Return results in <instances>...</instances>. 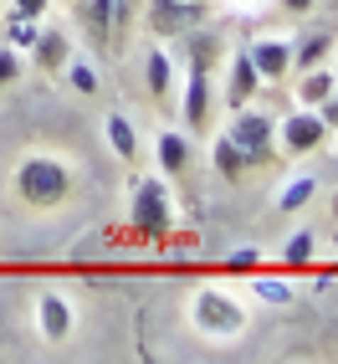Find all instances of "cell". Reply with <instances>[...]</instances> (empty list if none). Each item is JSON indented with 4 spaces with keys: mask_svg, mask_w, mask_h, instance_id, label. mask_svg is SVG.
<instances>
[{
    "mask_svg": "<svg viewBox=\"0 0 338 364\" xmlns=\"http://www.w3.org/2000/svg\"><path fill=\"white\" fill-rule=\"evenodd\" d=\"M190 323L205 338H215V344H236L251 318H246V308H241L236 293H226V287H200V293L190 298Z\"/></svg>",
    "mask_w": 338,
    "mask_h": 364,
    "instance_id": "obj_1",
    "label": "cell"
},
{
    "mask_svg": "<svg viewBox=\"0 0 338 364\" xmlns=\"http://www.w3.org/2000/svg\"><path fill=\"white\" fill-rule=\"evenodd\" d=\"M16 190H21V200H26V205L52 210V205H62V200H67L72 175H67V164H62V159L31 154V159H21V164H16Z\"/></svg>",
    "mask_w": 338,
    "mask_h": 364,
    "instance_id": "obj_2",
    "label": "cell"
},
{
    "mask_svg": "<svg viewBox=\"0 0 338 364\" xmlns=\"http://www.w3.org/2000/svg\"><path fill=\"white\" fill-rule=\"evenodd\" d=\"M129 215L138 231L149 236H169V226H175V200H169V185L164 180H138L133 185V200H129Z\"/></svg>",
    "mask_w": 338,
    "mask_h": 364,
    "instance_id": "obj_3",
    "label": "cell"
},
{
    "mask_svg": "<svg viewBox=\"0 0 338 364\" xmlns=\"http://www.w3.org/2000/svg\"><path fill=\"white\" fill-rule=\"evenodd\" d=\"M226 139L241 149V159L246 164H261L272 149H277V124L267 113H256L251 103L246 108H236V118H231V129H226Z\"/></svg>",
    "mask_w": 338,
    "mask_h": 364,
    "instance_id": "obj_4",
    "label": "cell"
},
{
    "mask_svg": "<svg viewBox=\"0 0 338 364\" xmlns=\"http://www.w3.org/2000/svg\"><path fill=\"white\" fill-rule=\"evenodd\" d=\"M215 52L210 41H195V62H190V87H185V129L200 134L210 124V72H205V57Z\"/></svg>",
    "mask_w": 338,
    "mask_h": 364,
    "instance_id": "obj_5",
    "label": "cell"
},
{
    "mask_svg": "<svg viewBox=\"0 0 338 364\" xmlns=\"http://www.w3.org/2000/svg\"><path fill=\"white\" fill-rule=\"evenodd\" d=\"M323 118L318 113H312V108H298V113H287V124L277 129V144H282V154H312V149H318V144H323Z\"/></svg>",
    "mask_w": 338,
    "mask_h": 364,
    "instance_id": "obj_6",
    "label": "cell"
},
{
    "mask_svg": "<svg viewBox=\"0 0 338 364\" xmlns=\"http://www.w3.org/2000/svg\"><path fill=\"white\" fill-rule=\"evenodd\" d=\"M246 57L251 67L261 72V82H282L287 72H293V41H282V36H261L246 46Z\"/></svg>",
    "mask_w": 338,
    "mask_h": 364,
    "instance_id": "obj_7",
    "label": "cell"
},
{
    "mask_svg": "<svg viewBox=\"0 0 338 364\" xmlns=\"http://www.w3.org/2000/svg\"><path fill=\"white\" fill-rule=\"evenodd\" d=\"M36 328L46 344H67L72 338V303L62 293H41L36 298Z\"/></svg>",
    "mask_w": 338,
    "mask_h": 364,
    "instance_id": "obj_8",
    "label": "cell"
},
{
    "mask_svg": "<svg viewBox=\"0 0 338 364\" xmlns=\"http://www.w3.org/2000/svg\"><path fill=\"white\" fill-rule=\"evenodd\" d=\"M200 21V0H154L149 6V26L159 36H180Z\"/></svg>",
    "mask_w": 338,
    "mask_h": 364,
    "instance_id": "obj_9",
    "label": "cell"
},
{
    "mask_svg": "<svg viewBox=\"0 0 338 364\" xmlns=\"http://www.w3.org/2000/svg\"><path fill=\"white\" fill-rule=\"evenodd\" d=\"M256 92H261V72L251 67L246 52H236V62H231V82H226V103H231V108H246Z\"/></svg>",
    "mask_w": 338,
    "mask_h": 364,
    "instance_id": "obj_10",
    "label": "cell"
},
{
    "mask_svg": "<svg viewBox=\"0 0 338 364\" xmlns=\"http://www.w3.org/2000/svg\"><path fill=\"white\" fill-rule=\"evenodd\" d=\"M31 52H36V67L41 72H62L67 67V36L62 31H36Z\"/></svg>",
    "mask_w": 338,
    "mask_h": 364,
    "instance_id": "obj_11",
    "label": "cell"
},
{
    "mask_svg": "<svg viewBox=\"0 0 338 364\" xmlns=\"http://www.w3.org/2000/svg\"><path fill=\"white\" fill-rule=\"evenodd\" d=\"M210 164H215V175H221V180H241V175H246V159H241V149H236V144L221 134V139H215L210 144Z\"/></svg>",
    "mask_w": 338,
    "mask_h": 364,
    "instance_id": "obj_12",
    "label": "cell"
},
{
    "mask_svg": "<svg viewBox=\"0 0 338 364\" xmlns=\"http://www.w3.org/2000/svg\"><path fill=\"white\" fill-rule=\"evenodd\" d=\"M154 154H159V169H164V175H180V169L190 164V144H185V134H159Z\"/></svg>",
    "mask_w": 338,
    "mask_h": 364,
    "instance_id": "obj_13",
    "label": "cell"
},
{
    "mask_svg": "<svg viewBox=\"0 0 338 364\" xmlns=\"http://www.w3.org/2000/svg\"><path fill=\"white\" fill-rule=\"evenodd\" d=\"M103 129H108V144H113L118 159H133V154H138V134H133V124H129L124 113H108Z\"/></svg>",
    "mask_w": 338,
    "mask_h": 364,
    "instance_id": "obj_14",
    "label": "cell"
},
{
    "mask_svg": "<svg viewBox=\"0 0 338 364\" xmlns=\"http://www.w3.org/2000/svg\"><path fill=\"white\" fill-rule=\"evenodd\" d=\"M246 277H251V298H261V303H293L298 298V287L287 277H261V272H246Z\"/></svg>",
    "mask_w": 338,
    "mask_h": 364,
    "instance_id": "obj_15",
    "label": "cell"
},
{
    "mask_svg": "<svg viewBox=\"0 0 338 364\" xmlns=\"http://www.w3.org/2000/svg\"><path fill=\"white\" fill-rule=\"evenodd\" d=\"M312 196H318V180H312V175H298V180H287V185L277 190V210H302Z\"/></svg>",
    "mask_w": 338,
    "mask_h": 364,
    "instance_id": "obj_16",
    "label": "cell"
},
{
    "mask_svg": "<svg viewBox=\"0 0 338 364\" xmlns=\"http://www.w3.org/2000/svg\"><path fill=\"white\" fill-rule=\"evenodd\" d=\"M333 87H338V82H333L328 67H307V77H302V108H318Z\"/></svg>",
    "mask_w": 338,
    "mask_h": 364,
    "instance_id": "obj_17",
    "label": "cell"
},
{
    "mask_svg": "<svg viewBox=\"0 0 338 364\" xmlns=\"http://www.w3.org/2000/svg\"><path fill=\"white\" fill-rule=\"evenodd\" d=\"M328 52H333V36H307L302 46H293V67H323L328 62Z\"/></svg>",
    "mask_w": 338,
    "mask_h": 364,
    "instance_id": "obj_18",
    "label": "cell"
},
{
    "mask_svg": "<svg viewBox=\"0 0 338 364\" xmlns=\"http://www.w3.org/2000/svg\"><path fill=\"white\" fill-rule=\"evenodd\" d=\"M312 247H318V241H312V231H293L282 241V262H287V272H293V267H307L312 262Z\"/></svg>",
    "mask_w": 338,
    "mask_h": 364,
    "instance_id": "obj_19",
    "label": "cell"
},
{
    "mask_svg": "<svg viewBox=\"0 0 338 364\" xmlns=\"http://www.w3.org/2000/svg\"><path fill=\"white\" fill-rule=\"evenodd\" d=\"M149 92L169 98V52H149Z\"/></svg>",
    "mask_w": 338,
    "mask_h": 364,
    "instance_id": "obj_20",
    "label": "cell"
},
{
    "mask_svg": "<svg viewBox=\"0 0 338 364\" xmlns=\"http://www.w3.org/2000/svg\"><path fill=\"white\" fill-rule=\"evenodd\" d=\"M67 77L77 92H87V98H98V67L92 62H67Z\"/></svg>",
    "mask_w": 338,
    "mask_h": 364,
    "instance_id": "obj_21",
    "label": "cell"
},
{
    "mask_svg": "<svg viewBox=\"0 0 338 364\" xmlns=\"http://www.w3.org/2000/svg\"><path fill=\"white\" fill-rule=\"evenodd\" d=\"M31 41H36V21H26V16H11V26H6V46L26 52Z\"/></svg>",
    "mask_w": 338,
    "mask_h": 364,
    "instance_id": "obj_22",
    "label": "cell"
},
{
    "mask_svg": "<svg viewBox=\"0 0 338 364\" xmlns=\"http://www.w3.org/2000/svg\"><path fill=\"white\" fill-rule=\"evenodd\" d=\"M226 267H231V272H256V267H261V252H256V247H236V252H226Z\"/></svg>",
    "mask_w": 338,
    "mask_h": 364,
    "instance_id": "obj_23",
    "label": "cell"
},
{
    "mask_svg": "<svg viewBox=\"0 0 338 364\" xmlns=\"http://www.w3.org/2000/svg\"><path fill=\"white\" fill-rule=\"evenodd\" d=\"M21 67H26V62H21L16 46H0V82H16V77H21Z\"/></svg>",
    "mask_w": 338,
    "mask_h": 364,
    "instance_id": "obj_24",
    "label": "cell"
},
{
    "mask_svg": "<svg viewBox=\"0 0 338 364\" xmlns=\"http://www.w3.org/2000/svg\"><path fill=\"white\" fill-rule=\"evenodd\" d=\"M52 0H11V16H26V21H41Z\"/></svg>",
    "mask_w": 338,
    "mask_h": 364,
    "instance_id": "obj_25",
    "label": "cell"
},
{
    "mask_svg": "<svg viewBox=\"0 0 338 364\" xmlns=\"http://www.w3.org/2000/svg\"><path fill=\"white\" fill-rule=\"evenodd\" d=\"M312 113L323 118V129H338V87H333V92H328V98H323L318 108H312Z\"/></svg>",
    "mask_w": 338,
    "mask_h": 364,
    "instance_id": "obj_26",
    "label": "cell"
},
{
    "mask_svg": "<svg viewBox=\"0 0 338 364\" xmlns=\"http://www.w3.org/2000/svg\"><path fill=\"white\" fill-rule=\"evenodd\" d=\"M226 6H231V11H251V16H256V6H261V0H226Z\"/></svg>",
    "mask_w": 338,
    "mask_h": 364,
    "instance_id": "obj_27",
    "label": "cell"
},
{
    "mask_svg": "<svg viewBox=\"0 0 338 364\" xmlns=\"http://www.w3.org/2000/svg\"><path fill=\"white\" fill-rule=\"evenodd\" d=\"M282 6L293 11V16H302V11H312V0H282Z\"/></svg>",
    "mask_w": 338,
    "mask_h": 364,
    "instance_id": "obj_28",
    "label": "cell"
},
{
    "mask_svg": "<svg viewBox=\"0 0 338 364\" xmlns=\"http://www.w3.org/2000/svg\"><path fill=\"white\" fill-rule=\"evenodd\" d=\"M328 72H333V82H338V62H333V67H328Z\"/></svg>",
    "mask_w": 338,
    "mask_h": 364,
    "instance_id": "obj_29",
    "label": "cell"
}]
</instances>
